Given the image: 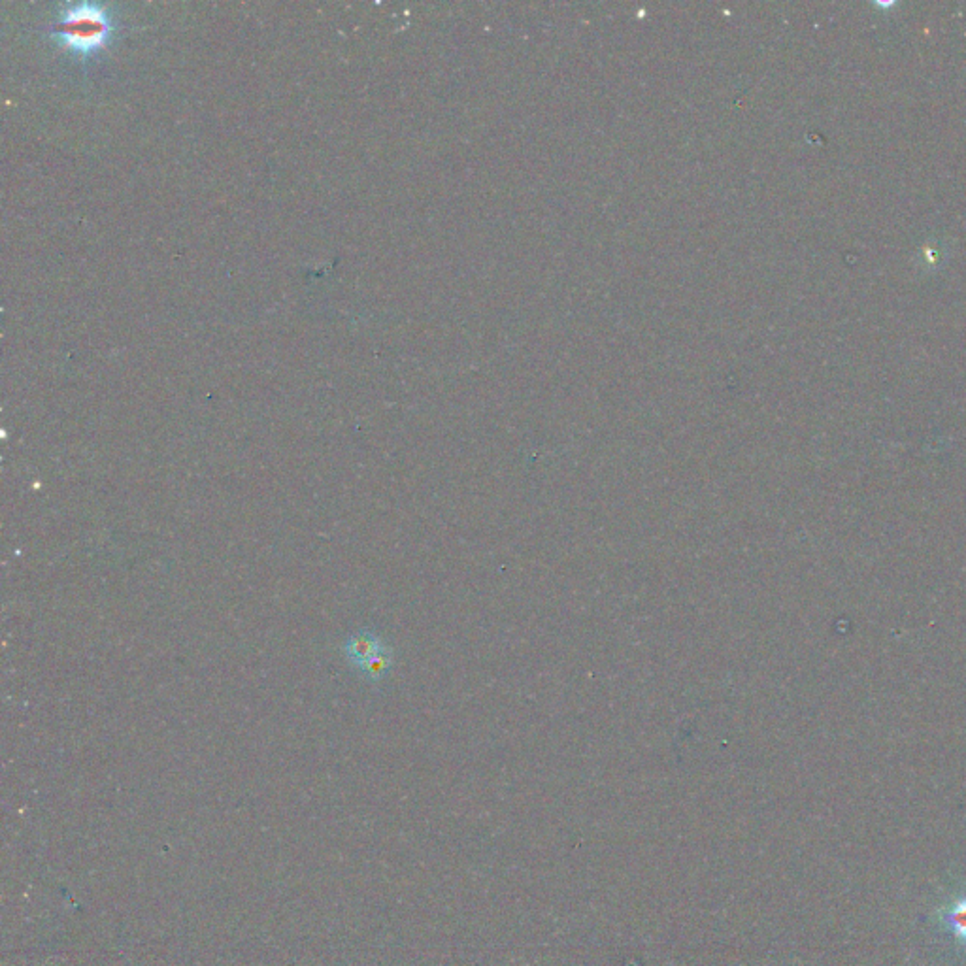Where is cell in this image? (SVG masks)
I'll return each mask as SVG.
<instances>
[{"mask_svg": "<svg viewBox=\"0 0 966 966\" xmlns=\"http://www.w3.org/2000/svg\"><path fill=\"white\" fill-rule=\"evenodd\" d=\"M940 917L950 933L966 946V897L953 902L950 908L940 910Z\"/></svg>", "mask_w": 966, "mask_h": 966, "instance_id": "cell-3", "label": "cell"}, {"mask_svg": "<svg viewBox=\"0 0 966 966\" xmlns=\"http://www.w3.org/2000/svg\"><path fill=\"white\" fill-rule=\"evenodd\" d=\"M389 650L391 648L385 644L384 640L378 634L370 633V631L353 634L342 646L346 659L359 672L370 665L376 657H380L382 653Z\"/></svg>", "mask_w": 966, "mask_h": 966, "instance_id": "cell-2", "label": "cell"}, {"mask_svg": "<svg viewBox=\"0 0 966 966\" xmlns=\"http://www.w3.org/2000/svg\"><path fill=\"white\" fill-rule=\"evenodd\" d=\"M48 34L59 48L87 61L112 44L116 14L108 4L68 2L63 4Z\"/></svg>", "mask_w": 966, "mask_h": 966, "instance_id": "cell-1", "label": "cell"}, {"mask_svg": "<svg viewBox=\"0 0 966 966\" xmlns=\"http://www.w3.org/2000/svg\"><path fill=\"white\" fill-rule=\"evenodd\" d=\"M391 668H393V650L385 651L380 657H376L370 665L361 670V674L367 682L378 683L389 676Z\"/></svg>", "mask_w": 966, "mask_h": 966, "instance_id": "cell-4", "label": "cell"}]
</instances>
